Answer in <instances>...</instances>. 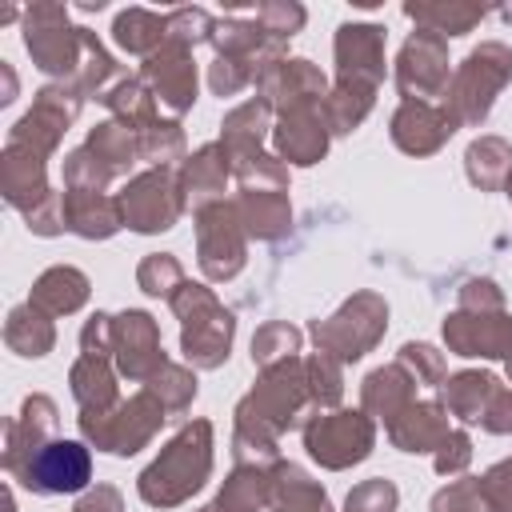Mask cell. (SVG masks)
Here are the masks:
<instances>
[{
	"label": "cell",
	"instance_id": "23",
	"mask_svg": "<svg viewBox=\"0 0 512 512\" xmlns=\"http://www.w3.org/2000/svg\"><path fill=\"white\" fill-rule=\"evenodd\" d=\"M64 228H72L84 240H104L124 224L120 212V196H104V192H76L68 188L64 196Z\"/></svg>",
	"mask_w": 512,
	"mask_h": 512
},
{
	"label": "cell",
	"instance_id": "38",
	"mask_svg": "<svg viewBox=\"0 0 512 512\" xmlns=\"http://www.w3.org/2000/svg\"><path fill=\"white\" fill-rule=\"evenodd\" d=\"M4 340H8V348L20 352V356H44V352L56 344L52 316H44V312L32 308V304L12 308L8 324H4Z\"/></svg>",
	"mask_w": 512,
	"mask_h": 512
},
{
	"label": "cell",
	"instance_id": "24",
	"mask_svg": "<svg viewBox=\"0 0 512 512\" xmlns=\"http://www.w3.org/2000/svg\"><path fill=\"white\" fill-rule=\"evenodd\" d=\"M448 432H452V428H448V416H444V408H440L436 400H416V404H408V408L388 424L392 444L404 448V452H436Z\"/></svg>",
	"mask_w": 512,
	"mask_h": 512
},
{
	"label": "cell",
	"instance_id": "7",
	"mask_svg": "<svg viewBox=\"0 0 512 512\" xmlns=\"http://www.w3.org/2000/svg\"><path fill=\"white\" fill-rule=\"evenodd\" d=\"M24 44L48 76L72 80L80 68V28H72L64 4H32L24 12Z\"/></svg>",
	"mask_w": 512,
	"mask_h": 512
},
{
	"label": "cell",
	"instance_id": "34",
	"mask_svg": "<svg viewBox=\"0 0 512 512\" xmlns=\"http://www.w3.org/2000/svg\"><path fill=\"white\" fill-rule=\"evenodd\" d=\"M112 36H116V44H120L124 52L148 60V56L168 40V16H156V12H148V8H124V12L116 16V24H112Z\"/></svg>",
	"mask_w": 512,
	"mask_h": 512
},
{
	"label": "cell",
	"instance_id": "22",
	"mask_svg": "<svg viewBox=\"0 0 512 512\" xmlns=\"http://www.w3.org/2000/svg\"><path fill=\"white\" fill-rule=\"evenodd\" d=\"M232 172V156L228 148L216 140V144H204L200 152H192L180 168V196L196 204V212L204 204H216V196L224 192V180Z\"/></svg>",
	"mask_w": 512,
	"mask_h": 512
},
{
	"label": "cell",
	"instance_id": "33",
	"mask_svg": "<svg viewBox=\"0 0 512 512\" xmlns=\"http://www.w3.org/2000/svg\"><path fill=\"white\" fill-rule=\"evenodd\" d=\"M272 512H328V496L296 464H272Z\"/></svg>",
	"mask_w": 512,
	"mask_h": 512
},
{
	"label": "cell",
	"instance_id": "30",
	"mask_svg": "<svg viewBox=\"0 0 512 512\" xmlns=\"http://www.w3.org/2000/svg\"><path fill=\"white\" fill-rule=\"evenodd\" d=\"M264 504H272V476L256 464H240L204 512H260Z\"/></svg>",
	"mask_w": 512,
	"mask_h": 512
},
{
	"label": "cell",
	"instance_id": "57",
	"mask_svg": "<svg viewBox=\"0 0 512 512\" xmlns=\"http://www.w3.org/2000/svg\"><path fill=\"white\" fill-rule=\"evenodd\" d=\"M480 424L488 432H512V388L500 384V392L492 396V404H488V412H484Z\"/></svg>",
	"mask_w": 512,
	"mask_h": 512
},
{
	"label": "cell",
	"instance_id": "18",
	"mask_svg": "<svg viewBox=\"0 0 512 512\" xmlns=\"http://www.w3.org/2000/svg\"><path fill=\"white\" fill-rule=\"evenodd\" d=\"M452 132H456V120L448 116L444 104H432V100H404L392 116V140L412 156L436 152Z\"/></svg>",
	"mask_w": 512,
	"mask_h": 512
},
{
	"label": "cell",
	"instance_id": "6",
	"mask_svg": "<svg viewBox=\"0 0 512 512\" xmlns=\"http://www.w3.org/2000/svg\"><path fill=\"white\" fill-rule=\"evenodd\" d=\"M164 412H168V408L144 388V392H136L132 400L116 404L112 412L80 416V428H84V436H88L96 448L116 452V456H132L136 448H144V444L156 436V428L164 424Z\"/></svg>",
	"mask_w": 512,
	"mask_h": 512
},
{
	"label": "cell",
	"instance_id": "16",
	"mask_svg": "<svg viewBox=\"0 0 512 512\" xmlns=\"http://www.w3.org/2000/svg\"><path fill=\"white\" fill-rule=\"evenodd\" d=\"M112 352L128 380H152L156 368L164 364L156 320L148 312H120L112 320Z\"/></svg>",
	"mask_w": 512,
	"mask_h": 512
},
{
	"label": "cell",
	"instance_id": "10",
	"mask_svg": "<svg viewBox=\"0 0 512 512\" xmlns=\"http://www.w3.org/2000/svg\"><path fill=\"white\" fill-rule=\"evenodd\" d=\"M16 480L40 496H60V492H80L92 480V456L80 440H48L36 448Z\"/></svg>",
	"mask_w": 512,
	"mask_h": 512
},
{
	"label": "cell",
	"instance_id": "59",
	"mask_svg": "<svg viewBox=\"0 0 512 512\" xmlns=\"http://www.w3.org/2000/svg\"><path fill=\"white\" fill-rule=\"evenodd\" d=\"M508 380H512V360H508Z\"/></svg>",
	"mask_w": 512,
	"mask_h": 512
},
{
	"label": "cell",
	"instance_id": "2",
	"mask_svg": "<svg viewBox=\"0 0 512 512\" xmlns=\"http://www.w3.org/2000/svg\"><path fill=\"white\" fill-rule=\"evenodd\" d=\"M508 80H512V48L508 44L488 40V44L472 48L464 56V64L452 72L448 92H444V108L456 120V128L460 124H480Z\"/></svg>",
	"mask_w": 512,
	"mask_h": 512
},
{
	"label": "cell",
	"instance_id": "25",
	"mask_svg": "<svg viewBox=\"0 0 512 512\" xmlns=\"http://www.w3.org/2000/svg\"><path fill=\"white\" fill-rule=\"evenodd\" d=\"M360 404H364V412H372L384 424H392L408 404H416V376L404 364L376 368L360 388Z\"/></svg>",
	"mask_w": 512,
	"mask_h": 512
},
{
	"label": "cell",
	"instance_id": "13",
	"mask_svg": "<svg viewBox=\"0 0 512 512\" xmlns=\"http://www.w3.org/2000/svg\"><path fill=\"white\" fill-rule=\"evenodd\" d=\"M448 44L432 32H412L396 56V84L404 100H432L448 92Z\"/></svg>",
	"mask_w": 512,
	"mask_h": 512
},
{
	"label": "cell",
	"instance_id": "41",
	"mask_svg": "<svg viewBox=\"0 0 512 512\" xmlns=\"http://www.w3.org/2000/svg\"><path fill=\"white\" fill-rule=\"evenodd\" d=\"M148 392H152L168 412H180V408H188L192 396H196V376H192L188 368L164 360V364L156 368V376L148 380Z\"/></svg>",
	"mask_w": 512,
	"mask_h": 512
},
{
	"label": "cell",
	"instance_id": "51",
	"mask_svg": "<svg viewBox=\"0 0 512 512\" xmlns=\"http://www.w3.org/2000/svg\"><path fill=\"white\" fill-rule=\"evenodd\" d=\"M432 512H488V500L480 492V480H456L444 492H436Z\"/></svg>",
	"mask_w": 512,
	"mask_h": 512
},
{
	"label": "cell",
	"instance_id": "40",
	"mask_svg": "<svg viewBox=\"0 0 512 512\" xmlns=\"http://www.w3.org/2000/svg\"><path fill=\"white\" fill-rule=\"evenodd\" d=\"M104 104H108V108L116 112V120L128 124L136 136L160 120V116H156V96H152L148 84L136 80V76H124V80L104 96Z\"/></svg>",
	"mask_w": 512,
	"mask_h": 512
},
{
	"label": "cell",
	"instance_id": "58",
	"mask_svg": "<svg viewBox=\"0 0 512 512\" xmlns=\"http://www.w3.org/2000/svg\"><path fill=\"white\" fill-rule=\"evenodd\" d=\"M72 512H124V504H120V492H116V488L100 484V488H92L88 496H80V504H76Z\"/></svg>",
	"mask_w": 512,
	"mask_h": 512
},
{
	"label": "cell",
	"instance_id": "56",
	"mask_svg": "<svg viewBox=\"0 0 512 512\" xmlns=\"http://www.w3.org/2000/svg\"><path fill=\"white\" fill-rule=\"evenodd\" d=\"M80 344L88 356H108L112 352V316H92L80 332Z\"/></svg>",
	"mask_w": 512,
	"mask_h": 512
},
{
	"label": "cell",
	"instance_id": "8",
	"mask_svg": "<svg viewBox=\"0 0 512 512\" xmlns=\"http://www.w3.org/2000/svg\"><path fill=\"white\" fill-rule=\"evenodd\" d=\"M180 208H184V196H180V176L172 168H148L136 180H128V188L120 192L124 224L136 232L172 228Z\"/></svg>",
	"mask_w": 512,
	"mask_h": 512
},
{
	"label": "cell",
	"instance_id": "47",
	"mask_svg": "<svg viewBox=\"0 0 512 512\" xmlns=\"http://www.w3.org/2000/svg\"><path fill=\"white\" fill-rule=\"evenodd\" d=\"M212 28H216V20L204 8H192L188 4V8L168 12V40L180 44V48H196V44L212 40Z\"/></svg>",
	"mask_w": 512,
	"mask_h": 512
},
{
	"label": "cell",
	"instance_id": "15",
	"mask_svg": "<svg viewBox=\"0 0 512 512\" xmlns=\"http://www.w3.org/2000/svg\"><path fill=\"white\" fill-rule=\"evenodd\" d=\"M140 80L148 84V92L172 108V112H188L196 100V64H192V48H180L172 40H164L148 60Z\"/></svg>",
	"mask_w": 512,
	"mask_h": 512
},
{
	"label": "cell",
	"instance_id": "48",
	"mask_svg": "<svg viewBox=\"0 0 512 512\" xmlns=\"http://www.w3.org/2000/svg\"><path fill=\"white\" fill-rule=\"evenodd\" d=\"M304 20H308V12H304L300 4H292V0H268V4L256 8V24H260L272 40L296 36V32L304 28Z\"/></svg>",
	"mask_w": 512,
	"mask_h": 512
},
{
	"label": "cell",
	"instance_id": "14",
	"mask_svg": "<svg viewBox=\"0 0 512 512\" xmlns=\"http://www.w3.org/2000/svg\"><path fill=\"white\" fill-rule=\"evenodd\" d=\"M444 340L460 356L512 360V316L508 312H452L444 320Z\"/></svg>",
	"mask_w": 512,
	"mask_h": 512
},
{
	"label": "cell",
	"instance_id": "3",
	"mask_svg": "<svg viewBox=\"0 0 512 512\" xmlns=\"http://www.w3.org/2000/svg\"><path fill=\"white\" fill-rule=\"evenodd\" d=\"M172 308L176 316L184 320V332H180V348L188 356V364L196 368H220L228 360V348H232V312L200 284H184L176 296H172Z\"/></svg>",
	"mask_w": 512,
	"mask_h": 512
},
{
	"label": "cell",
	"instance_id": "21",
	"mask_svg": "<svg viewBox=\"0 0 512 512\" xmlns=\"http://www.w3.org/2000/svg\"><path fill=\"white\" fill-rule=\"evenodd\" d=\"M0 184H4V200L12 208H20L24 216L32 208H40L52 192L44 184V156L32 152V148H20V144H8L4 148V164H0Z\"/></svg>",
	"mask_w": 512,
	"mask_h": 512
},
{
	"label": "cell",
	"instance_id": "28",
	"mask_svg": "<svg viewBox=\"0 0 512 512\" xmlns=\"http://www.w3.org/2000/svg\"><path fill=\"white\" fill-rule=\"evenodd\" d=\"M72 396L80 404V416H100L116 408V376L108 368V356H80L72 364Z\"/></svg>",
	"mask_w": 512,
	"mask_h": 512
},
{
	"label": "cell",
	"instance_id": "12",
	"mask_svg": "<svg viewBox=\"0 0 512 512\" xmlns=\"http://www.w3.org/2000/svg\"><path fill=\"white\" fill-rule=\"evenodd\" d=\"M372 436L368 412H328L304 428V448L324 468H348L372 452Z\"/></svg>",
	"mask_w": 512,
	"mask_h": 512
},
{
	"label": "cell",
	"instance_id": "46",
	"mask_svg": "<svg viewBox=\"0 0 512 512\" xmlns=\"http://www.w3.org/2000/svg\"><path fill=\"white\" fill-rule=\"evenodd\" d=\"M136 280H140V288H144L148 296H168V300H172V296L184 288V272H180V264H176L168 252L148 256V260L140 264Z\"/></svg>",
	"mask_w": 512,
	"mask_h": 512
},
{
	"label": "cell",
	"instance_id": "5",
	"mask_svg": "<svg viewBox=\"0 0 512 512\" xmlns=\"http://www.w3.org/2000/svg\"><path fill=\"white\" fill-rule=\"evenodd\" d=\"M388 328V304L376 292H356L336 316L312 324V340L332 360H360Z\"/></svg>",
	"mask_w": 512,
	"mask_h": 512
},
{
	"label": "cell",
	"instance_id": "52",
	"mask_svg": "<svg viewBox=\"0 0 512 512\" xmlns=\"http://www.w3.org/2000/svg\"><path fill=\"white\" fill-rule=\"evenodd\" d=\"M400 364L416 376V384H440L444 380V356L432 344H404Z\"/></svg>",
	"mask_w": 512,
	"mask_h": 512
},
{
	"label": "cell",
	"instance_id": "27",
	"mask_svg": "<svg viewBox=\"0 0 512 512\" xmlns=\"http://www.w3.org/2000/svg\"><path fill=\"white\" fill-rule=\"evenodd\" d=\"M236 216H240L244 232L256 236V240H276L292 224V208H288L284 192H252V188H244L236 196Z\"/></svg>",
	"mask_w": 512,
	"mask_h": 512
},
{
	"label": "cell",
	"instance_id": "20",
	"mask_svg": "<svg viewBox=\"0 0 512 512\" xmlns=\"http://www.w3.org/2000/svg\"><path fill=\"white\" fill-rule=\"evenodd\" d=\"M52 428H56V404L48 396H28L24 408H20V416L8 420V428H4V468L16 476L24 468V460L36 448L48 444Z\"/></svg>",
	"mask_w": 512,
	"mask_h": 512
},
{
	"label": "cell",
	"instance_id": "17",
	"mask_svg": "<svg viewBox=\"0 0 512 512\" xmlns=\"http://www.w3.org/2000/svg\"><path fill=\"white\" fill-rule=\"evenodd\" d=\"M336 80H356V84L380 88V80H384V28L380 24H340Z\"/></svg>",
	"mask_w": 512,
	"mask_h": 512
},
{
	"label": "cell",
	"instance_id": "4",
	"mask_svg": "<svg viewBox=\"0 0 512 512\" xmlns=\"http://www.w3.org/2000/svg\"><path fill=\"white\" fill-rule=\"evenodd\" d=\"M308 400V372H304V360L288 356L272 368H264V376L256 380V388L248 392V400H240L236 416L244 420H256L260 428H268L272 436H280L284 428H292L300 420Z\"/></svg>",
	"mask_w": 512,
	"mask_h": 512
},
{
	"label": "cell",
	"instance_id": "11",
	"mask_svg": "<svg viewBox=\"0 0 512 512\" xmlns=\"http://www.w3.org/2000/svg\"><path fill=\"white\" fill-rule=\"evenodd\" d=\"M244 224L236 216V204H204L196 212V248L200 268L208 280H228L244 264Z\"/></svg>",
	"mask_w": 512,
	"mask_h": 512
},
{
	"label": "cell",
	"instance_id": "53",
	"mask_svg": "<svg viewBox=\"0 0 512 512\" xmlns=\"http://www.w3.org/2000/svg\"><path fill=\"white\" fill-rule=\"evenodd\" d=\"M480 492L488 500V512H512V460H500L480 476Z\"/></svg>",
	"mask_w": 512,
	"mask_h": 512
},
{
	"label": "cell",
	"instance_id": "1",
	"mask_svg": "<svg viewBox=\"0 0 512 512\" xmlns=\"http://www.w3.org/2000/svg\"><path fill=\"white\" fill-rule=\"evenodd\" d=\"M208 472H212V424L208 420H192L144 468L140 496L148 504H156V508H172V504L188 500L208 480Z\"/></svg>",
	"mask_w": 512,
	"mask_h": 512
},
{
	"label": "cell",
	"instance_id": "37",
	"mask_svg": "<svg viewBox=\"0 0 512 512\" xmlns=\"http://www.w3.org/2000/svg\"><path fill=\"white\" fill-rule=\"evenodd\" d=\"M88 148H92V156H96L112 176H120V172H128L132 160L140 156V136H136L128 124H120V120H104V124L92 128Z\"/></svg>",
	"mask_w": 512,
	"mask_h": 512
},
{
	"label": "cell",
	"instance_id": "31",
	"mask_svg": "<svg viewBox=\"0 0 512 512\" xmlns=\"http://www.w3.org/2000/svg\"><path fill=\"white\" fill-rule=\"evenodd\" d=\"M268 120H272V104L260 100V96L248 100V104H240V108H232L224 116V136H220V144L228 148V156L240 160V156L260 152V140L268 132Z\"/></svg>",
	"mask_w": 512,
	"mask_h": 512
},
{
	"label": "cell",
	"instance_id": "42",
	"mask_svg": "<svg viewBox=\"0 0 512 512\" xmlns=\"http://www.w3.org/2000/svg\"><path fill=\"white\" fill-rule=\"evenodd\" d=\"M296 348H300V332H296L292 324H280V320L264 324V328L252 336V360L264 364V368H272V364L296 356Z\"/></svg>",
	"mask_w": 512,
	"mask_h": 512
},
{
	"label": "cell",
	"instance_id": "19",
	"mask_svg": "<svg viewBox=\"0 0 512 512\" xmlns=\"http://www.w3.org/2000/svg\"><path fill=\"white\" fill-rule=\"evenodd\" d=\"M328 120L324 108H284L272 140H276V156L292 160V164H316L328 152Z\"/></svg>",
	"mask_w": 512,
	"mask_h": 512
},
{
	"label": "cell",
	"instance_id": "45",
	"mask_svg": "<svg viewBox=\"0 0 512 512\" xmlns=\"http://www.w3.org/2000/svg\"><path fill=\"white\" fill-rule=\"evenodd\" d=\"M112 180V172L92 156V148H76L64 156V184L76 192H104V184Z\"/></svg>",
	"mask_w": 512,
	"mask_h": 512
},
{
	"label": "cell",
	"instance_id": "60",
	"mask_svg": "<svg viewBox=\"0 0 512 512\" xmlns=\"http://www.w3.org/2000/svg\"><path fill=\"white\" fill-rule=\"evenodd\" d=\"M508 196H512V176H508Z\"/></svg>",
	"mask_w": 512,
	"mask_h": 512
},
{
	"label": "cell",
	"instance_id": "55",
	"mask_svg": "<svg viewBox=\"0 0 512 512\" xmlns=\"http://www.w3.org/2000/svg\"><path fill=\"white\" fill-rule=\"evenodd\" d=\"M468 460H472V444H468V436H464V432H448L444 444L436 448V472L452 476V472H460Z\"/></svg>",
	"mask_w": 512,
	"mask_h": 512
},
{
	"label": "cell",
	"instance_id": "29",
	"mask_svg": "<svg viewBox=\"0 0 512 512\" xmlns=\"http://www.w3.org/2000/svg\"><path fill=\"white\" fill-rule=\"evenodd\" d=\"M84 300H88V276L76 272V268H68V264H60V268H48V272L36 280L28 304L40 308L44 316H68V312H76Z\"/></svg>",
	"mask_w": 512,
	"mask_h": 512
},
{
	"label": "cell",
	"instance_id": "32",
	"mask_svg": "<svg viewBox=\"0 0 512 512\" xmlns=\"http://www.w3.org/2000/svg\"><path fill=\"white\" fill-rule=\"evenodd\" d=\"M124 80V72H120V64L104 52V44L96 40V32H88V28H80V68H76V76H72V84L84 92V96H96V100H104L116 84Z\"/></svg>",
	"mask_w": 512,
	"mask_h": 512
},
{
	"label": "cell",
	"instance_id": "39",
	"mask_svg": "<svg viewBox=\"0 0 512 512\" xmlns=\"http://www.w3.org/2000/svg\"><path fill=\"white\" fill-rule=\"evenodd\" d=\"M376 100V88L372 84H356V80H336L328 88V100H324V120L332 132H352L368 108Z\"/></svg>",
	"mask_w": 512,
	"mask_h": 512
},
{
	"label": "cell",
	"instance_id": "35",
	"mask_svg": "<svg viewBox=\"0 0 512 512\" xmlns=\"http://www.w3.org/2000/svg\"><path fill=\"white\" fill-rule=\"evenodd\" d=\"M500 392V380L488 376V372H460L452 380H444V400H448V412H456L460 420L468 424H480L492 396Z\"/></svg>",
	"mask_w": 512,
	"mask_h": 512
},
{
	"label": "cell",
	"instance_id": "9",
	"mask_svg": "<svg viewBox=\"0 0 512 512\" xmlns=\"http://www.w3.org/2000/svg\"><path fill=\"white\" fill-rule=\"evenodd\" d=\"M80 100H84V92L72 80H60V84L40 88L32 112L20 116V124L8 132V144H20V148H32V152L48 156L60 144V136L68 132V124L76 120Z\"/></svg>",
	"mask_w": 512,
	"mask_h": 512
},
{
	"label": "cell",
	"instance_id": "43",
	"mask_svg": "<svg viewBox=\"0 0 512 512\" xmlns=\"http://www.w3.org/2000/svg\"><path fill=\"white\" fill-rule=\"evenodd\" d=\"M184 152V132L176 120H156L152 128L140 132V156L152 160L156 168H168V160H176Z\"/></svg>",
	"mask_w": 512,
	"mask_h": 512
},
{
	"label": "cell",
	"instance_id": "44",
	"mask_svg": "<svg viewBox=\"0 0 512 512\" xmlns=\"http://www.w3.org/2000/svg\"><path fill=\"white\" fill-rule=\"evenodd\" d=\"M304 372H308V400H312V404L328 408V404H336V400H340V392H344L340 360H332V356L316 352L312 360H304Z\"/></svg>",
	"mask_w": 512,
	"mask_h": 512
},
{
	"label": "cell",
	"instance_id": "49",
	"mask_svg": "<svg viewBox=\"0 0 512 512\" xmlns=\"http://www.w3.org/2000/svg\"><path fill=\"white\" fill-rule=\"evenodd\" d=\"M252 80H256V72H252V64L240 60V56H216L212 68H208V84H212L216 96H236V92L248 88Z\"/></svg>",
	"mask_w": 512,
	"mask_h": 512
},
{
	"label": "cell",
	"instance_id": "36",
	"mask_svg": "<svg viewBox=\"0 0 512 512\" xmlns=\"http://www.w3.org/2000/svg\"><path fill=\"white\" fill-rule=\"evenodd\" d=\"M464 164H468V180L476 188L492 192V188L508 184V176H512V148L500 136H480V140L468 144Z\"/></svg>",
	"mask_w": 512,
	"mask_h": 512
},
{
	"label": "cell",
	"instance_id": "54",
	"mask_svg": "<svg viewBox=\"0 0 512 512\" xmlns=\"http://www.w3.org/2000/svg\"><path fill=\"white\" fill-rule=\"evenodd\" d=\"M460 308L464 312H504V296L492 280H468L460 288Z\"/></svg>",
	"mask_w": 512,
	"mask_h": 512
},
{
	"label": "cell",
	"instance_id": "50",
	"mask_svg": "<svg viewBox=\"0 0 512 512\" xmlns=\"http://www.w3.org/2000/svg\"><path fill=\"white\" fill-rule=\"evenodd\" d=\"M396 484L392 480H364L360 488L348 492L344 500V512H396Z\"/></svg>",
	"mask_w": 512,
	"mask_h": 512
},
{
	"label": "cell",
	"instance_id": "26",
	"mask_svg": "<svg viewBox=\"0 0 512 512\" xmlns=\"http://www.w3.org/2000/svg\"><path fill=\"white\" fill-rule=\"evenodd\" d=\"M404 16L420 24V32H432V36H464L472 32L488 8L484 4H468V0H428V4H404Z\"/></svg>",
	"mask_w": 512,
	"mask_h": 512
}]
</instances>
